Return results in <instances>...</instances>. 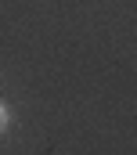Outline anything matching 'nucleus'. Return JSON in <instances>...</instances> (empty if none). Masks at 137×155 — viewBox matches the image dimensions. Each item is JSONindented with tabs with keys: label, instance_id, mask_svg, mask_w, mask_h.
Returning <instances> with one entry per match:
<instances>
[{
	"label": "nucleus",
	"instance_id": "1",
	"mask_svg": "<svg viewBox=\"0 0 137 155\" xmlns=\"http://www.w3.org/2000/svg\"><path fill=\"white\" fill-rule=\"evenodd\" d=\"M7 123H11V112H7V105H4V101H0V134H4V130H7Z\"/></svg>",
	"mask_w": 137,
	"mask_h": 155
}]
</instances>
